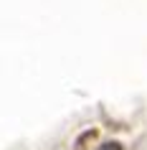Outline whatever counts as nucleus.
Masks as SVG:
<instances>
[{"instance_id":"f257e3e1","label":"nucleus","mask_w":147,"mask_h":150,"mask_svg":"<svg viewBox=\"0 0 147 150\" xmlns=\"http://www.w3.org/2000/svg\"><path fill=\"white\" fill-rule=\"evenodd\" d=\"M99 150H122V145H117V142H107V145H101Z\"/></svg>"}]
</instances>
